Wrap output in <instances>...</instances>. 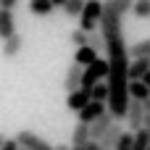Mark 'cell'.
I'll list each match as a JSON object with an SVG mask.
<instances>
[{
	"label": "cell",
	"instance_id": "cell-1",
	"mask_svg": "<svg viewBox=\"0 0 150 150\" xmlns=\"http://www.w3.org/2000/svg\"><path fill=\"white\" fill-rule=\"evenodd\" d=\"M134 0H103L100 16V34L105 40V61H108V111L116 121L127 119L129 108V45L124 40V18L132 11Z\"/></svg>",
	"mask_w": 150,
	"mask_h": 150
},
{
	"label": "cell",
	"instance_id": "cell-2",
	"mask_svg": "<svg viewBox=\"0 0 150 150\" xmlns=\"http://www.w3.org/2000/svg\"><path fill=\"white\" fill-rule=\"evenodd\" d=\"M103 79H108V61L105 58H98V61H92L90 66H84V71H82V84L79 87H84V90H92L98 82H103Z\"/></svg>",
	"mask_w": 150,
	"mask_h": 150
},
{
	"label": "cell",
	"instance_id": "cell-3",
	"mask_svg": "<svg viewBox=\"0 0 150 150\" xmlns=\"http://www.w3.org/2000/svg\"><path fill=\"white\" fill-rule=\"evenodd\" d=\"M100 16H103V0H87L84 3V11L79 16V29L95 32L100 26Z\"/></svg>",
	"mask_w": 150,
	"mask_h": 150
},
{
	"label": "cell",
	"instance_id": "cell-4",
	"mask_svg": "<svg viewBox=\"0 0 150 150\" xmlns=\"http://www.w3.org/2000/svg\"><path fill=\"white\" fill-rule=\"evenodd\" d=\"M145 103L142 100H134V98H129V108H127V129L129 132H140L142 127H145Z\"/></svg>",
	"mask_w": 150,
	"mask_h": 150
},
{
	"label": "cell",
	"instance_id": "cell-5",
	"mask_svg": "<svg viewBox=\"0 0 150 150\" xmlns=\"http://www.w3.org/2000/svg\"><path fill=\"white\" fill-rule=\"evenodd\" d=\"M16 140H18V145L26 150H55V145H50L47 140H42L40 134H34V132H29V129H21L18 134H16Z\"/></svg>",
	"mask_w": 150,
	"mask_h": 150
},
{
	"label": "cell",
	"instance_id": "cell-6",
	"mask_svg": "<svg viewBox=\"0 0 150 150\" xmlns=\"http://www.w3.org/2000/svg\"><path fill=\"white\" fill-rule=\"evenodd\" d=\"M113 124H116V116H113L111 111H105V113H103L100 119H95V121L90 124V140L100 142V137H103V134H105V132H108V129H111Z\"/></svg>",
	"mask_w": 150,
	"mask_h": 150
},
{
	"label": "cell",
	"instance_id": "cell-7",
	"mask_svg": "<svg viewBox=\"0 0 150 150\" xmlns=\"http://www.w3.org/2000/svg\"><path fill=\"white\" fill-rule=\"evenodd\" d=\"M108 111V103H103V100H90L76 116H79V121H84V124H92L95 119H100L103 113Z\"/></svg>",
	"mask_w": 150,
	"mask_h": 150
},
{
	"label": "cell",
	"instance_id": "cell-8",
	"mask_svg": "<svg viewBox=\"0 0 150 150\" xmlns=\"http://www.w3.org/2000/svg\"><path fill=\"white\" fill-rule=\"evenodd\" d=\"M90 100H92V92H90V90H84V87H79V90L69 92V98H66V108H69V111H74V113H79Z\"/></svg>",
	"mask_w": 150,
	"mask_h": 150
},
{
	"label": "cell",
	"instance_id": "cell-9",
	"mask_svg": "<svg viewBox=\"0 0 150 150\" xmlns=\"http://www.w3.org/2000/svg\"><path fill=\"white\" fill-rule=\"evenodd\" d=\"M82 71H84V66H79L76 61L69 66L66 76H63V90H66V92H74V90H79V84H82Z\"/></svg>",
	"mask_w": 150,
	"mask_h": 150
},
{
	"label": "cell",
	"instance_id": "cell-10",
	"mask_svg": "<svg viewBox=\"0 0 150 150\" xmlns=\"http://www.w3.org/2000/svg\"><path fill=\"white\" fill-rule=\"evenodd\" d=\"M16 34V16L11 8H0V40H8Z\"/></svg>",
	"mask_w": 150,
	"mask_h": 150
},
{
	"label": "cell",
	"instance_id": "cell-11",
	"mask_svg": "<svg viewBox=\"0 0 150 150\" xmlns=\"http://www.w3.org/2000/svg\"><path fill=\"white\" fill-rule=\"evenodd\" d=\"M21 47H24V40H21V34L16 32V34H11L8 40H3V58H16L18 53H21Z\"/></svg>",
	"mask_w": 150,
	"mask_h": 150
},
{
	"label": "cell",
	"instance_id": "cell-12",
	"mask_svg": "<svg viewBox=\"0 0 150 150\" xmlns=\"http://www.w3.org/2000/svg\"><path fill=\"white\" fill-rule=\"evenodd\" d=\"M150 71V58H129V82L132 79H142Z\"/></svg>",
	"mask_w": 150,
	"mask_h": 150
},
{
	"label": "cell",
	"instance_id": "cell-13",
	"mask_svg": "<svg viewBox=\"0 0 150 150\" xmlns=\"http://www.w3.org/2000/svg\"><path fill=\"white\" fill-rule=\"evenodd\" d=\"M87 142H90V124L76 121V127H74V132H71V148H82V145H87Z\"/></svg>",
	"mask_w": 150,
	"mask_h": 150
},
{
	"label": "cell",
	"instance_id": "cell-14",
	"mask_svg": "<svg viewBox=\"0 0 150 150\" xmlns=\"http://www.w3.org/2000/svg\"><path fill=\"white\" fill-rule=\"evenodd\" d=\"M121 134H124V129H121L119 124H113V127L100 137V148H103V150H116V142H119Z\"/></svg>",
	"mask_w": 150,
	"mask_h": 150
},
{
	"label": "cell",
	"instance_id": "cell-15",
	"mask_svg": "<svg viewBox=\"0 0 150 150\" xmlns=\"http://www.w3.org/2000/svg\"><path fill=\"white\" fill-rule=\"evenodd\" d=\"M129 98L145 103L150 98V84H145V79H132V82H129Z\"/></svg>",
	"mask_w": 150,
	"mask_h": 150
},
{
	"label": "cell",
	"instance_id": "cell-16",
	"mask_svg": "<svg viewBox=\"0 0 150 150\" xmlns=\"http://www.w3.org/2000/svg\"><path fill=\"white\" fill-rule=\"evenodd\" d=\"M98 58H100V53L92 50L90 45H82V47H76V53H74V61H76L79 66H90V63L98 61Z\"/></svg>",
	"mask_w": 150,
	"mask_h": 150
},
{
	"label": "cell",
	"instance_id": "cell-17",
	"mask_svg": "<svg viewBox=\"0 0 150 150\" xmlns=\"http://www.w3.org/2000/svg\"><path fill=\"white\" fill-rule=\"evenodd\" d=\"M55 11L53 0H29V13L32 16H50Z\"/></svg>",
	"mask_w": 150,
	"mask_h": 150
},
{
	"label": "cell",
	"instance_id": "cell-18",
	"mask_svg": "<svg viewBox=\"0 0 150 150\" xmlns=\"http://www.w3.org/2000/svg\"><path fill=\"white\" fill-rule=\"evenodd\" d=\"M150 58V37L148 40H140L134 45H129V58Z\"/></svg>",
	"mask_w": 150,
	"mask_h": 150
},
{
	"label": "cell",
	"instance_id": "cell-19",
	"mask_svg": "<svg viewBox=\"0 0 150 150\" xmlns=\"http://www.w3.org/2000/svg\"><path fill=\"white\" fill-rule=\"evenodd\" d=\"M132 16L134 18H150V0H134L132 3Z\"/></svg>",
	"mask_w": 150,
	"mask_h": 150
},
{
	"label": "cell",
	"instance_id": "cell-20",
	"mask_svg": "<svg viewBox=\"0 0 150 150\" xmlns=\"http://www.w3.org/2000/svg\"><path fill=\"white\" fill-rule=\"evenodd\" d=\"M92 100H103V103H108V95H111V87H108V82L103 79V82H98L92 90Z\"/></svg>",
	"mask_w": 150,
	"mask_h": 150
},
{
	"label": "cell",
	"instance_id": "cell-21",
	"mask_svg": "<svg viewBox=\"0 0 150 150\" xmlns=\"http://www.w3.org/2000/svg\"><path fill=\"white\" fill-rule=\"evenodd\" d=\"M84 3H87V0H69V3L63 5L66 16H69V18H79L82 11H84Z\"/></svg>",
	"mask_w": 150,
	"mask_h": 150
},
{
	"label": "cell",
	"instance_id": "cell-22",
	"mask_svg": "<svg viewBox=\"0 0 150 150\" xmlns=\"http://www.w3.org/2000/svg\"><path fill=\"white\" fill-rule=\"evenodd\" d=\"M87 45H90L92 50H98V53H103V50H105V40H103V34H100V29H95V32H90V40H87Z\"/></svg>",
	"mask_w": 150,
	"mask_h": 150
},
{
	"label": "cell",
	"instance_id": "cell-23",
	"mask_svg": "<svg viewBox=\"0 0 150 150\" xmlns=\"http://www.w3.org/2000/svg\"><path fill=\"white\" fill-rule=\"evenodd\" d=\"M132 145H134V132L124 129V134H121L119 142H116V150H132Z\"/></svg>",
	"mask_w": 150,
	"mask_h": 150
},
{
	"label": "cell",
	"instance_id": "cell-24",
	"mask_svg": "<svg viewBox=\"0 0 150 150\" xmlns=\"http://www.w3.org/2000/svg\"><path fill=\"white\" fill-rule=\"evenodd\" d=\"M69 40H71V45L82 47V45H87V40H90V32H84V29H74Z\"/></svg>",
	"mask_w": 150,
	"mask_h": 150
},
{
	"label": "cell",
	"instance_id": "cell-25",
	"mask_svg": "<svg viewBox=\"0 0 150 150\" xmlns=\"http://www.w3.org/2000/svg\"><path fill=\"white\" fill-rule=\"evenodd\" d=\"M18 148H21V145H18V140H16V137H11V140H5V145H3L0 150H18Z\"/></svg>",
	"mask_w": 150,
	"mask_h": 150
},
{
	"label": "cell",
	"instance_id": "cell-26",
	"mask_svg": "<svg viewBox=\"0 0 150 150\" xmlns=\"http://www.w3.org/2000/svg\"><path fill=\"white\" fill-rule=\"evenodd\" d=\"M82 150H103V148H100V142H95V140H90L87 145H82Z\"/></svg>",
	"mask_w": 150,
	"mask_h": 150
},
{
	"label": "cell",
	"instance_id": "cell-27",
	"mask_svg": "<svg viewBox=\"0 0 150 150\" xmlns=\"http://www.w3.org/2000/svg\"><path fill=\"white\" fill-rule=\"evenodd\" d=\"M16 5H18V0H3V8H11V11H13Z\"/></svg>",
	"mask_w": 150,
	"mask_h": 150
},
{
	"label": "cell",
	"instance_id": "cell-28",
	"mask_svg": "<svg viewBox=\"0 0 150 150\" xmlns=\"http://www.w3.org/2000/svg\"><path fill=\"white\" fill-rule=\"evenodd\" d=\"M66 3H69V0H53V5H55V8H63Z\"/></svg>",
	"mask_w": 150,
	"mask_h": 150
},
{
	"label": "cell",
	"instance_id": "cell-29",
	"mask_svg": "<svg viewBox=\"0 0 150 150\" xmlns=\"http://www.w3.org/2000/svg\"><path fill=\"white\" fill-rule=\"evenodd\" d=\"M145 129L150 132V113H145Z\"/></svg>",
	"mask_w": 150,
	"mask_h": 150
},
{
	"label": "cell",
	"instance_id": "cell-30",
	"mask_svg": "<svg viewBox=\"0 0 150 150\" xmlns=\"http://www.w3.org/2000/svg\"><path fill=\"white\" fill-rule=\"evenodd\" d=\"M5 140H8V137H5V134H3V132H0V148H3V145H5Z\"/></svg>",
	"mask_w": 150,
	"mask_h": 150
},
{
	"label": "cell",
	"instance_id": "cell-31",
	"mask_svg": "<svg viewBox=\"0 0 150 150\" xmlns=\"http://www.w3.org/2000/svg\"><path fill=\"white\" fill-rule=\"evenodd\" d=\"M55 150H71L69 145H55Z\"/></svg>",
	"mask_w": 150,
	"mask_h": 150
},
{
	"label": "cell",
	"instance_id": "cell-32",
	"mask_svg": "<svg viewBox=\"0 0 150 150\" xmlns=\"http://www.w3.org/2000/svg\"><path fill=\"white\" fill-rule=\"evenodd\" d=\"M142 79H145V84H150V71L145 74V76H142Z\"/></svg>",
	"mask_w": 150,
	"mask_h": 150
},
{
	"label": "cell",
	"instance_id": "cell-33",
	"mask_svg": "<svg viewBox=\"0 0 150 150\" xmlns=\"http://www.w3.org/2000/svg\"><path fill=\"white\" fill-rule=\"evenodd\" d=\"M71 150H82V148H71Z\"/></svg>",
	"mask_w": 150,
	"mask_h": 150
},
{
	"label": "cell",
	"instance_id": "cell-34",
	"mask_svg": "<svg viewBox=\"0 0 150 150\" xmlns=\"http://www.w3.org/2000/svg\"><path fill=\"white\" fill-rule=\"evenodd\" d=\"M0 8H3V0H0Z\"/></svg>",
	"mask_w": 150,
	"mask_h": 150
},
{
	"label": "cell",
	"instance_id": "cell-35",
	"mask_svg": "<svg viewBox=\"0 0 150 150\" xmlns=\"http://www.w3.org/2000/svg\"><path fill=\"white\" fill-rule=\"evenodd\" d=\"M18 150H26V148H18Z\"/></svg>",
	"mask_w": 150,
	"mask_h": 150
},
{
	"label": "cell",
	"instance_id": "cell-36",
	"mask_svg": "<svg viewBox=\"0 0 150 150\" xmlns=\"http://www.w3.org/2000/svg\"><path fill=\"white\" fill-rule=\"evenodd\" d=\"M148 150H150V148H148Z\"/></svg>",
	"mask_w": 150,
	"mask_h": 150
}]
</instances>
